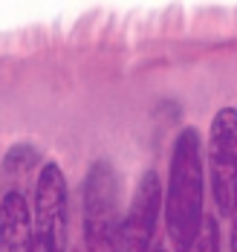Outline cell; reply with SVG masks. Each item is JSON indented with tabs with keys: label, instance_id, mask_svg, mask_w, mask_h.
<instances>
[{
	"label": "cell",
	"instance_id": "3",
	"mask_svg": "<svg viewBox=\"0 0 237 252\" xmlns=\"http://www.w3.org/2000/svg\"><path fill=\"white\" fill-rule=\"evenodd\" d=\"M70 194L58 162L41 165L32 191V252H67Z\"/></svg>",
	"mask_w": 237,
	"mask_h": 252
},
{
	"label": "cell",
	"instance_id": "10",
	"mask_svg": "<svg viewBox=\"0 0 237 252\" xmlns=\"http://www.w3.org/2000/svg\"><path fill=\"white\" fill-rule=\"evenodd\" d=\"M154 252H168V250H165V247H157V250H154Z\"/></svg>",
	"mask_w": 237,
	"mask_h": 252
},
{
	"label": "cell",
	"instance_id": "7",
	"mask_svg": "<svg viewBox=\"0 0 237 252\" xmlns=\"http://www.w3.org/2000/svg\"><path fill=\"white\" fill-rule=\"evenodd\" d=\"M41 157L32 145H12L3 154V189H15L26 194V180L38 168Z\"/></svg>",
	"mask_w": 237,
	"mask_h": 252
},
{
	"label": "cell",
	"instance_id": "9",
	"mask_svg": "<svg viewBox=\"0 0 237 252\" xmlns=\"http://www.w3.org/2000/svg\"><path fill=\"white\" fill-rule=\"evenodd\" d=\"M232 252H237V203L232 212Z\"/></svg>",
	"mask_w": 237,
	"mask_h": 252
},
{
	"label": "cell",
	"instance_id": "5",
	"mask_svg": "<svg viewBox=\"0 0 237 252\" xmlns=\"http://www.w3.org/2000/svg\"><path fill=\"white\" fill-rule=\"evenodd\" d=\"M162 206H165L162 180L154 168H148L139 180L136 191H133V200L125 212V218H122L116 252H151Z\"/></svg>",
	"mask_w": 237,
	"mask_h": 252
},
{
	"label": "cell",
	"instance_id": "6",
	"mask_svg": "<svg viewBox=\"0 0 237 252\" xmlns=\"http://www.w3.org/2000/svg\"><path fill=\"white\" fill-rule=\"evenodd\" d=\"M0 252H32V209L15 189H3L0 200Z\"/></svg>",
	"mask_w": 237,
	"mask_h": 252
},
{
	"label": "cell",
	"instance_id": "8",
	"mask_svg": "<svg viewBox=\"0 0 237 252\" xmlns=\"http://www.w3.org/2000/svg\"><path fill=\"white\" fill-rule=\"evenodd\" d=\"M188 252H220V226H217V218L214 215H206L203 218L200 235L188 247Z\"/></svg>",
	"mask_w": 237,
	"mask_h": 252
},
{
	"label": "cell",
	"instance_id": "1",
	"mask_svg": "<svg viewBox=\"0 0 237 252\" xmlns=\"http://www.w3.org/2000/svg\"><path fill=\"white\" fill-rule=\"evenodd\" d=\"M206 171H203V142L197 127H183L171 148L168 165V191H165V229L177 252H188L203 226V194Z\"/></svg>",
	"mask_w": 237,
	"mask_h": 252
},
{
	"label": "cell",
	"instance_id": "2",
	"mask_svg": "<svg viewBox=\"0 0 237 252\" xmlns=\"http://www.w3.org/2000/svg\"><path fill=\"white\" fill-rule=\"evenodd\" d=\"M119 226V177L107 159H96L81 186L84 252H116Z\"/></svg>",
	"mask_w": 237,
	"mask_h": 252
},
{
	"label": "cell",
	"instance_id": "4",
	"mask_svg": "<svg viewBox=\"0 0 237 252\" xmlns=\"http://www.w3.org/2000/svg\"><path fill=\"white\" fill-rule=\"evenodd\" d=\"M209 183L217 212L229 218L237 203V107H220L211 119Z\"/></svg>",
	"mask_w": 237,
	"mask_h": 252
}]
</instances>
